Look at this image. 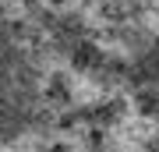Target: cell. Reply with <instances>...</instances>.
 Instances as JSON below:
<instances>
[{
  "label": "cell",
  "mask_w": 159,
  "mask_h": 152,
  "mask_svg": "<svg viewBox=\"0 0 159 152\" xmlns=\"http://www.w3.org/2000/svg\"><path fill=\"white\" fill-rule=\"evenodd\" d=\"M78 113L53 46L0 7V152H67Z\"/></svg>",
  "instance_id": "1"
}]
</instances>
